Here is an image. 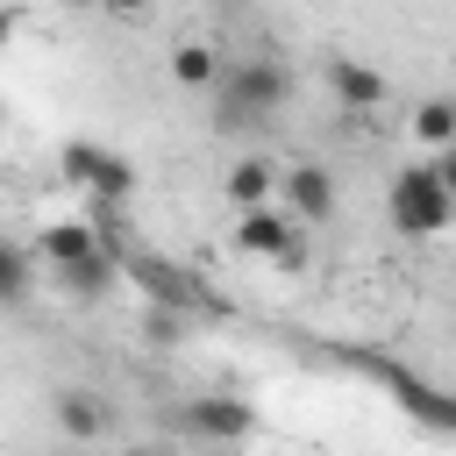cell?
<instances>
[{
	"mask_svg": "<svg viewBox=\"0 0 456 456\" xmlns=\"http://www.w3.org/2000/svg\"><path fill=\"white\" fill-rule=\"evenodd\" d=\"M292 93L285 57H221L214 71V128L221 135H256Z\"/></svg>",
	"mask_w": 456,
	"mask_h": 456,
	"instance_id": "obj_1",
	"label": "cell"
},
{
	"mask_svg": "<svg viewBox=\"0 0 456 456\" xmlns=\"http://www.w3.org/2000/svg\"><path fill=\"white\" fill-rule=\"evenodd\" d=\"M385 207H392V228H399L406 242H428V235H442V228L456 221V200H449V185L435 178V164H399Z\"/></svg>",
	"mask_w": 456,
	"mask_h": 456,
	"instance_id": "obj_2",
	"label": "cell"
},
{
	"mask_svg": "<svg viewBox=\"0 0 456 456\" xmlns=\"http://www.w3.org/2000/svg\"><path fill=\"white\" fill-rule=\"evenodd\" d=\"M235 242L249 249V256H271L278 271H299L306 264V249H299V228H292V214L285 207H242V221H235Z\"/></svg>",
	"mask_w": 456,
	"mask_h": 456,
	"instance_id": "obj_3",
	"label": "cell"
},
{
	"mask_svg": "<svg viewBox=\"0 0 456 456\" xmlns=\"http://www.w3.org/2000/svg\"><path fill=\"white\" fill-rule=\"evenodd\" d=\"M64 178L93 185V192H100L107 207H121V200L135 192V171H128V157L100 150V142H64Z\"/></svg>",
	"mask_w": 456,
	"mask_h": 456,
	"instance_id": "obj_4",
	"label": "cell"
},
{
	"mask_svg": "<svg viewBox=\"0 0 456 456\" xmlns=\"http://www.w3.org/2000/svg\"><path fill=\"white\" fill-rule=\"evenodd\" d=\"M278 207L292 214V221H328L335 214V178H328V164H278Z\"/></svg>",
	"mask_w": 456,
	"mask_h": 456,
	"instance_id": "obj_5",
	"label": "cell"
},
{
	"mask_svg": "<svg viewBox=\"0 0 456 456\" xmlns=\"http://www.w3.org/2000/svg\"><path fill=\"white\" fill-rule=\"evenodd\" d=\"M178 420H185L192 435H207V442H242V435L256 428V413H249L242 399H228V392H207V399H185V406H178Z\"/></svg>",
	"mask_w": 456,
	"mask_h": 456,
	"instance_id": "obj_6",
	"label": "cell"
},
{
	"mask_svg": "<svg viewBox=\"0 0 456 456\" xmlns=\"http://www.w3.org/2000/svg\"><path fill=\"white\" fill-rule=\"evenodd\" d=\"M328 93H335L342 107H356V114L385 107V78H378L363 57H328Z\"/></svg>",
	"mask_w": 456,
	"mask_h": 456,
	"instance_id": "obj_7",
	"label": "cell"
},
{
	"mask_svg": "<svg viewBox=\"0 0 456 456\" xmlns=\"http://www.w3.org/2000/svg\"><path fill=\"white\" fill-rule=\"evenodd\" d=\"M128 271L142 278V292H150L157 306H200V278H192V271H178V264H164V256H128Z\"/></svg>",
	"mask_w": 456,
	"mask_h": 456,
	"instance_id": "obj_8",
	"label": "cell"
},
{
	"mask_svg": "<svg viewBox=\"0 0 456 456\" xmlns=\"http://www.w3.org/2000/svg\"><path fill=\"white\" fill-rule=\"evenodd\" d=\"M50 413H57V435H71V442H100V435H107V406H100V392H86V385H64V392L50 399Z\"/></svg>",
	"mask_w": 456,
	"mask_h": 456,
	"instance_id": "obj_9",
	"label": "cell"
},
{
	"mask_svg": "<svg viewBox=\"0 0 456 456\" xmlns=\"http://www.w3.org/2000/svg\"><path fill=\"white\" fill-rule=\"evenodd\" d=\"M121 278V256L100 242V249H86V256H71V264H57V285L71 292V299H100L107 285Z\"/></svg>",
	"mask_w": 456,
	"mask_h": 456,
	"instance_id": "obj_10",
	"label": "cell"
},
{
	"mask_svg": "<svg viewBox=\"0 0 456 456\" xmlns=\"http://www.w3.org/2000/svg\"><path fill=\"white\" fill-rule=\"evenodd\" d=\"M221 192H228L235 207H264V200H278V164H271V157H242V164H228Z\"/></svg>",
	"mask_w": 456,
	"mask_h": 456,
	"instance_id": "obj_11",
	"label": "cell"
},
{
	"mask_svg": "<svg viewBox=\"0 0 456 456\" xmlns=\"http://www.w3.org/2000/svg\"><path fill=\"white\" fill-rule=\"evenodd\" d=\"M36 249H43V264L57 271V264H71V256L100 249V228H93V221H50V228L36 235Z\"/></svg>",
	"mask_w": 456,
	"mask_h": 456,
	"instance_id": "obj_12",
	"label": "cell"
},
{
	"mask_svg": "<svg viewBox=\"0 0 456 456\" xmlns=\"http://www.w3.org/2000/svg\"><path fill=\"white\" fill-rule=\"evenodd\" d=\"M28 292H36V256L0 235V306H21Z\"/></svg>",
	"mask_w": 456,
	"mask_h": 456,
	"instance_id": "obj_13",
	"label": "cell"
},
{
	"mask_svg": "<svg viewBox=\"0 0 456 456\" xmlns=\"http://www.w3.org/2000/svg\"><path fill=\"white\" fill-rule=\"evenodd\" d=\"M214 71H221V50L214 43H178L171 50V78L178 86H214Z\"/></svg>",
	"mask_w": 456,
	"mask_h": 456,
	"instance_id": "obj_14",
	"label": "cell"
},
{
	"mask_svg": "<svg viewBox=\"0 0 456 456\" xmlns=\"http://www.w3.org/2000/svg\"><path fill=\"white\" fill-rule=\"evenodd\" d=\"M413 135H420L428 150H449V142H456V100H420V107H413Z\"/></svg>",
	"mask_w": 456,
	"mask_h": 456,
	"instance_id": "obj_15",
	"label": "cell"
},
{
	"mask_svg": "<svg viewBox=\"0 0 456 456\" xmlns=\"http://www.w3.org/2000/svg\"><path fill=\"white\" fill-rule=\"evenodd\" d=\"M435 178H442V185H449V200H456V142L435 157Z\"/></svg>",
	"mask_w": 456,
	"mask_h": 456,
	"instance_id": "obj_16",
	"label": "cell"
},
{
	"mask_svg": "<svg viewBox=\"0 0 456 456\" xmlns=\"http://www.w3.org/2000/svg\"><path fill=\"white\" fill-rule=\"evenodd\" d=\"M100 7H107V14H142L150 0H100Z\"/></svg>",
	"mask_w": 456,
	"mask_h": 456,
	"instance_id": "obj_17",
	"label": "cell"
},
{
	"mask_svg": "<svg viewBox=\"0 0 456 456\" xmlns=\"http://www.w3.org/2000/svg\"><path fill=\"white\" fill-rule=\"evenodd\" d=\"M7 36H14V14H7V7H0V50H7Z\"/></svg>",
	"mask_w": 456,
	"mask_h": 456,
	"instance_id": "obj_18",
	"label": "cell"
},
{
	"mask_svg": "<svg viewBox=\"0 0 456 456\" xmlns=\"http://www.w3.org/2000/svg\"><path fill=\"white\" fill-rule=\"evenodd\" d=\"M449 428H456V399H449Z\"/></svg>",
	"mask_w": 456,
	"mask_h": 456,
	"instance_id": "obj_19",
	"label": "cell"
}]
</instances>
